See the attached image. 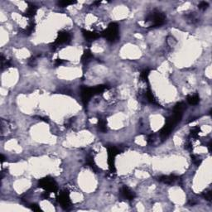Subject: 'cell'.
Returning <instances> with one entry per match:
<instances>
[{
  "label": "cell",
  "mask_w": 212,
  "mask_h": 212,
  "mask_svg": "<svg viewBox=\"0 0 212 212\" xmlns=\"http://www.w3.org/2000/svg\"><path fill=\"white\" fill-rule=\"evenodd\" d=\"M102 37L109 42H115L119 39V25L116 22H110L108 27L102 32Z\"/></svg>",
  "instance_id": "obj_1"
},
{
  "label": "cell",
  "mask_w": 212,
  "mask_h": 212,
  "mask_svg": "<svg viewBox=\"0 0 212 212\" xmlns=\"http://www.w3.org/2000/svg\"><path fill=\"white\" fill-rule=\"evenodd\" d=\"M38 186L42 188L45 192L49 193H57L58 190L56 181L51 177H46L38 181Z\"/></svg>",
  "instance_id": "obj_2"
},
{
  "label": "cell",
  "mask_w": 212,
  "mask_h": 212,
  "mask_svg": "<svg viewBox=\"0 0 212 212\" xmlns=\"http://www.w3.org/2000/svg\"><path fill=\"white\" fill-rule=\"evenodd\" d=\"M166 21V16L160 11H154L151 13L146 18V22H152V27H158L164 24Z\"/></svg>",
  "instance_id": "obj_3"
},
{
  "label": "cell",
  "mask_w": 212,
  "mask_h": 212,
  "mask_svg": "<svg viewBox=\"0 0 212 212\" xmlns=\"http://www.w3.org/2000/svg\"><path fill=\"white\" fill-rule=\"evenodd\" d=\"M108 153V165L111 173H115V157L119 153V150L115 147H109L107 148Z\"/></svg>",
  "instance_id": "obj_4"
},
{
  "label": "cell",
  "mask_w": 212,
  "mask_h": 212,
  "mask_svg": "<svg viewBox=\"0 0 212 212\" xmlns=\"http://www.w3.org/2000/svg\"><path fill=\"white\" fill-rule=\"evenodd\" d=\"M57 200L61 206L64 209H68L71 206V200L70 198V192L68 190L61 191L57 197Z\"/></svg>",
  "instance_id": "obj_5"
},
{
  "label": "cell",
  "mask_w": 212,
  "mask_h": 212,
  "mask_svg": "<svg viewBox=\"0 0 212 212\" xmlns=\"http://www.w3.org/2000/svg\"><path fill=\"white\" fill-rule=\"evenodd\" d=\"M177 123H175L172 119L171 117L167 118V120H166V123L165 125L162 128V129L160 130V135L162 138H167L169 135L171 134L172 131L173 130L175 126L177 125Z\"/></svg>",
  "instance_id": "obj_6"
},
{
  "label": "cell",
  "mask_w": 212,
  "mask_h": 212,
  "mask_svg": "<svg viewBox=\"0 0 212 212\" xmlns=\"http://www.w3.org/2000/svg\"><path fill=\"white\" fill-rule=\"evenodd\" d=\"M71 34L69 32H65V31H61V32H58L57 37L52 45L54 46V47H57V46L69 43L71 42Z\"/></svg>",
  "instance_id": "obj_7"
},
{
  "label": "cell",
  "mask_w": 212,
  "mask_h": 212,
  "mask_svg": "<svg viewBox=\"0 0 212 212\" xmlns=\"http://www.w3.org/2000/svg\"><path fill=\"white\" fill-rule=\"evenodd\" d=\"M93 96H95L93 87H87V86L81 87V99H82V102L85 106L88 104L90 99Z\"/></svg>",
  "instance_id": "obj_8"
},
{
  "label": "cell",
  "mask_w": 212,
  "mask_h": 212,
  "mask_svg": "<svg viewBox=\"0 0 212 212\" xmlns=\"http://www.w3.org/2000/svg\"><path fill=\"white\" fill-rule=\"evenodd\" d=\"M178 177L176 176V175H168V176H161L158 177L157 180L159 181L160 182H162V183H165V184H172L173 182H175L177 180H178Z\"/></svg>",
  "instance_id": "obj_9"
},
{
  "label": "cell",
  "mask_w": 212,
  "mask_h": 212,
  "mask_svg": "<svg viewBox=\"0 0 212 212\" xmlns=\"http://www.w3.org/2000/svg\"><path fill=\"white\" fill-rule=\"evenodd\" d=\"M121 195L124 199L129 200H134L136 196L135 193L132 192L129 187L126 186H123L121 188Z\"/></svg>",
  "instance_id": "obj_10"
},
{
  "label": "cell",
  "mask_w": 212,
  "mask_h": 212,
  "mask_svg": "<svg viewBox=\"0 0 212 212\" xmlns=\"http://www.w3.org/2000/svg\"><path fill=\"white\" fill-rule=\"evenodd\" d=\"M81 32H82V34H83V37L87 42L95 41V40H96L100 37L99 33H97L95 32H90V31L85 30V29H82Z\"/></svg>",
  "instance_id": "obj_11"
},
{
  "label": "cell",
  "mask_w": 212,
  "mask_h": 212,
  "mask_svg": "<svg viewBox=\"0 0 212 212\" xmlns=\"http://www.w3.org/2000/svg\"><path fill=\"white\" fill-rule=\"evenodd\" d=\"M37 11V7L35 6L34 4L28 3V7L24 13V16L27 18H33L36 15Z\"/></svg>",
  "instance_id": "obj_12"
},
{
  "label": "cell",
  "mask_w": 212,
  "mask_h": 212,
  "mask_svg": "<svg viewBox=\"0 0 212 212\" xmlns=\"http://www.w3.org/2000/svg\"><path fill=\"white\" fill-rule=\"evenodd\" d=\"M93 58H94V56H93V54H92V52L90 49L85 50L83 55L81 57V62L83 64H88Z\"/></svg>",
  "instance_id": "obj_13"
},
{
  "label": "cell",
  "mask_w": 212,
  "mask_h": 212,
  "mask_svg": "<svg viewBox=\"0 0 212 212\" xmlns=\"http://www.w3.org/2000/svg\"><path fill=\"white\" fill-rule=\"evenodd\" d=\"M186 100L191 105H196V104L199 103L200 96L197 94L194 95H188L187 98H186Z\"/></svg>",
  "instance_id": "obj_14"
},
{
  "label": "cell",
  "mask_w": 212,
  "mask_h": 212,
  "mask_svg": "<svg viewBox=\"0 0 212 212\" xmlns=\"http://www.w3.org/2000/svg\"><path fill=\"white\" fill-rule=\"evenodd\" d=\"M98 128L101 132L105 133L107 131V122L103 119H98Z\"/></svg>",
  "instance_id": "obj_15"
},
{
  "label": "cell",
  "mask_w": 212,
  "mask_h": 212,
  "mask_svg": "<svg viewBox=\"0 0 212 212\" xmlns=\"http://www.w3.org/2000/svg\"><path fill=\"white\" fill-rule=\"evenodd\" d=\"M106 89H107V85H97L95 87H93L95 95H100V94H102Z\"/></svg>",
  "instance_id": "obj_16"
},
{
  "label": "cell",
  "mask_w": 212,
  "mask_h": 212,
  "mask_svg": "<svg viewBox=\"0 0 212 212\" xmlns=\"http://www.w3.org/2000/svg\"><path fill=\"white\" fill-rule=\"evenodd\" d=\"M86 163H87V165H88V166H89V167H90L92 170H94L95 172L96 171V169H97L96 164H95V161H94L93 157L89 156V157L86 158Z\"/></svg>",
  "instance_id": "obj_17"
},
{
  "label": "cell",
  "mask_w": 212,
  "mask_h": 212,
  "mask_svg": "<svg viewBox=\"0 0 212 212\" xmlns=\"http://www.w3.org/2000/svg\"><path fill=\"white\" fill-rule=\"evenodd\" d=\"M146 96H147V99H148V100L150 103L157 104V101H156V99H155L154 95H153L152 91H151V90L149 88L146 91Z\"/></svg>",
  "instance_id": "obj_18"
},
{
  "label": "cell",
  "mask_w": 212,
  "mask_h": 212,
  "mask_svg": "<svg viewBox=\"0 0 212 212\" xmlns=\"http://www.w3.org/2000/svg\"><path fill=\"white\" fill-rule=\"evenodd\" d=\"M75 3H76V1H69V0H66V1L63 0V1H59L58 2V5L61 7H67L69 5H73Z\"/></svg>",
  "instance_id": "obj_19"
},
{
  "label": "cell",
  "mask_w": 212,
  "mask_h": 212,
  "mask_svg": "<svg viewBox=\"0 0 212 212\" xmlns=\"http://www.w3.org/2000/svg\"><path fill=\"white\" fill-rule=\"evenodd\" d=\"M35 27H36V24L33 22H32L29 25H28V27H27L26 29L24 30V33L26 34V35H30V34H32V32L34 31V29H35Z\"/></svg>",
  "instance_id": "obj_20"
},
{
  "label": "cell",
  "mask_w": 212,
  "mask_h": 212,
  "mask_svg": "<svg viewBox=\"0 0 212 212\" xmlns=\"http://www.w3.org/2000/svg\"><path fill=\"white\" fill-rule=\"evenodd\" d=\"M186 109V104L184 102H179L177 103L175 107H174V111H181L183 112V110Z\"/></svg>",
  "instance_id": "obj_21"
},
{
  "label": "cell",
  "mask_w": 212,
  "mask_h": 212,
  "mask_svg": "<svg viewBox=\"0 0 212 212\" xmlns=\"http://www.w3.org/2000/svg\"><path fill=\"white\" fill-rule=\"evenodd\" d=\"M149 73H150V70L149 69H145L142 71L141 74H140V78H141L142 80L144 81H148V76H149Z\"/></svg>",
  "instance_id": "obj_22"
},
{
  "label": "cell",
  "mask_w": 212,
  "mask_h": 212,
  "mask_svg": "<svg viewBox=\"0 0 212 212\" xmlns=\"http://www.w3.org/2000/svg\"><path fill=\"white\" fill-rule=\"evenodd\" d=\"M200 128L199 126H197V127H194L192 130H191V137H192V138H197L198 137V134H199V133L200 132Z\"/></svg>",
  "instance_id": "obj_23"
},
{
  "label": "cell",
  "mask_w": 212,
  "mask_h": 212,
  "mask_svg": "<svg viewBox=\"0 0 212 212\" xmlns=\"http://www.w3.org/2000/svg\"><path fill=\"white\" fill-rule=\"evenodd\" d=\"M208 7H209V3L207 2H205V1L200 2L199 3V5H198V7H199L200 9H201V10H206V9L208 8Z\"/></svg>",
  "instance_id": "obj_24"
},
{
  "label": "cell",
  "mask_w": 212,
  "mask_h": 212,
  "mask_svg": "<svg viewBox=\"0 0 212 212\" xmlns=\"http://www.w3.org/2000/svg\"><path fill=\"white\" fill-rule=\"evenodd\" d=\"M30 207H31L32 211H41V208H40V206L37 204H32Z\"/></svg>",
  "instance_id": "obj_25"
},
{
  "label": "cell",
  "mask_w": 212,
  "mask_h": 212,
  "mask_svg": "<svg viewBox=\"0 0 212 212\" xmlns=\"http://www.w3.org/2000/svg\"><path fill=\"white\" fill-rule=\"evenodd\" d=\"M203 196L207 200H211V192H206L203 194Z\"/></svg>",
  "instance_id": "obj_26"
},
{
  "label": "cell",
  "mask_w": 212,
  "mask_h": 212,
  "mask_svg": "<svg viewBox=\"0 0 212 212\" xmlns=\"http://www.w3.org/2000/svg\"><path fill=\"white\" fill-rule=\"evenodd\" d=\"M28 64L30 65L31 66H34L35 65H36V58L35 57H32L30 60H29V61H28Z\"/></svg>",
  "instance_id": "obj_27"
},
{
  "label": "cell",
  "mask_w": 212,
  "mask_h": 212,
  "mask_svg": "<svg viewBox=\"0 0 212 212\" xmlns=\"http://www.w3.org/2000/svg\"><path fill=\"white\" fill-rule=\"evenodd\" d=\"M64 61H63L62 59H57L56 61H55V65H60L63 64Z\"/></svg>",
  "instance_id": "obj_28"
},
{
  "label": "cell",
  "mask_w": 212,
  "mask_h": 212,
  "mask_svg": "<svg viewBox=\"0 0 212 212\" xmlns=\"http://www.w3.org/2000/svg\"><path fill=\"white\" fill-rule=\"evenodd\" d=\"M185 148H186V149H188V150H192V144H191V142H188V143H186V146H185Z\"/></svg>",
  "instance_id": "obj_29"
},
{
  "label": "cell",
  "mask_w": 212,
  "mask_h": 212,
  "mask_svg": "<svg viewBox=\"0 0 212 212\" xmlns=\"http://www.w3.org/2000/svg\"><path fill=\"white\" fill-rule=\"evenodd\" d=\"M0 157H1V163L3 164V162L5 161V157H4V156H3V154H1Z\"/></svg>",
  "instance_id": "obj_30"
}]
</instances>
